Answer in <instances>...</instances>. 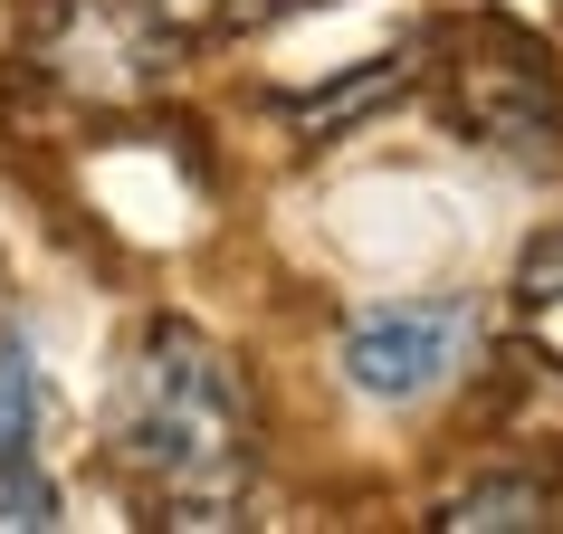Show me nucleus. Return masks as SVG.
<instances>
[{
	"instance_id": "nucleus-1",
	"label": "nucleus",
	"mask_w": 563,
	"mask_h": 534,
	"mask_svg": "<svg viewBox=\"0 0 563 534\" xmlns=\"http://www.w3.org/2000/svg\"><path fill=\"white\" fill-rule=\"evenodd\" d=\"M115 468L163 505V525H230L249 487V382L191 325H153L115 391Z\"/></svg>"
},
{
	"instance_id": "nucleus-2",
	"label": "nucleus",
	"mask_w": 563,
	"mask_h": 534,
	"mask_svg": "<svg viewBox=\"0 0 563 534\" xmlns=\"http://www.w3.org/2000/svg\"><path fill=\"white\" fill-rule=\"evenodd\" d=\"M30 58L48 87L87 96V105H144L173 77V20H153L134 0H48Z\"/></svg>"
},
{
	"instance_id": "nucleus-3",
	"label": "nucleus",
	"mask_w": 563,
	"mask_h": 534,
	"mask_svg": "<svg viewBox=\"0 0 563 534\" xmlns=\"http://www.w3.org/2000/svg\"><path fill=\"white\" fill-rule=\"evenodd\" d=\"M468 354H477V305L468 297L373 305V315L344 334V382L373 391V401H420V391H440Z\"/></svg>"
},
{
	"instance_id": "nucleus-4",
	"label": "nucleus",
	"mask_w": 563,
	"mask_h": 534,
	"mask_svg": "<svg viewBox=\"0 0 563 534\" xmlns=\"http://www.w3.org/2000/svg\"><path fill=\"white\" fill-rule=\"evenodd\" d=\"M411 87V58H363L354 77H334V87H316V96H297L287 105V124H297L306 144H334L344 124H363L373 105H391V96Z\"/></svg>"
},
{
	"instance_id": "nucleus-5",
	"label": "nucleus",
	"mask_w": 563,
	"mask_h": 534,
	"mask_svg": "<svg viewBox=\"0 0 563 534\" xmlns=\"http://www.w3.org/2000/svg\"><path fill=\"white\" fill-rule=\"evenodd\" d=\"M440 525H459V534H516V525H544V497H534L526 477H497V487L449 497V505H440Z\"/></svg>"
},
{
	"instance_id": "nucleus-6",
	"label": "nucleus",
	"mask_w": 563,
	"mask_h": 534,
	"mask_svg": "<svg viewBox=\"0 0 563 534\" xmlns=\"http://www.w3.org/2000/svg\"><path fill=\"white\" fill-rule=\"evenodd\" d=\"M0 525H20V534L58 525V487H48V468L30 448H0Z\"/></svg>"
},
{
	"instance_id": "nucleus-7",
	"label": "nucleus",
	"mask_w": 563,
	"mask_h": 534,
	"mask_svg": "<svg viewBox=\"0 0 563 534\" xmlns=\"http://www.w3.org/2000/svg\"><path fill=\"white\" fill-rule=\"evenodd\" d=\"M38 430V363L30 344H0V448H30Z\"/></svg>"
},
{
	"instance_id": "nucleus-8",
	"label": "nucleus",
	"mask_w": 563,
	"mask_h": 534,
	"mask_svg": "<svg viewBox=\"0 0 563 534\" xmlns=\"http://www.w3.org/2000/svg\"><path fill=\"white\" fill-rule=\"evenodd\" d=\"M516 297L534 305V315H563V230H544L526 248V267H516Z\"/></svg>"
},
{
	"instance_id": "nucleus-9",
	"label": "nucleus",
	"mask_w": 563,
	"mask_h": 534,
	"mask_svg": "<svg viewBox=\"0 0 563 534\" xmlns=\"http://www.w3.org/2000/svg\"><path fill=\"white\" fill-rule=\"evenodd\" d=\"M153 20H173V30H230V20H249V0H144Z\"/></svg>"
}]
</instances>
